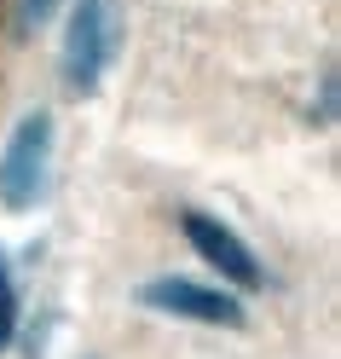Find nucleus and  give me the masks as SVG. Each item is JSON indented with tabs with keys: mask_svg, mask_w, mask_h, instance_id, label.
Listing matches in <instances>:
<instances>
[{
	"mask_svg": "<svg viewBox=\"0 0 341 359\" xmlns=\"http://www.w3.org/2000/svg\"><path fill=\"white\" fill-rule=\"evenodd\" d=\"M47 180H53V116L47 110H29L12 128L6 151H0V209L29 215L47 197Z\"/></svg>",
	"mask_w": 341,
	"mask_h": 359,
	"instance_id": "1",
	"label": "nucleus"
},
{
	"mask_svg": "<svg viewBox=\"0 0 341 359\" xmlns=\"http://www.w3.org/2000/svg\"><path fill=\"white\" fill-rule=\"evenodd\" d=\"M116 47H122L116 0H76L70 29H64V81L76 93H93L104 81V70L116 64Z\"/></svg>",
	"mask_w": 341,
	"mask_h": 359,
	"instance_id": "2",
	"label": "nucleus"
},
{
	"mask_svg": "<svg viewBox=\"0 0 341 359\" xmlns=\"http://www.w3.org/2000/svg\"><path fill=\"white\" fill-rule=\"evenodd\" d=\"M139 302L156 313H174V319H191V325H243V302L220 284H202V278H151L139 290Z\"/></svg>",
	"mask_w": 341,
	"mask_h": 359,
	"instance_id": "3",
	"label": "nucleus"
},
{
	"mask_svg": "<svg viewBox=\"0 0 341 359\" xmlns=\"http://www.w3.org/2000/svg\"><path fill=\"white\" fill-rule=\"evenodd\" d=\"M179 232H186V243L214 266L225 284H237V290H255V284H260V261L249 255V243H243L232 226H225V220L186 209V215H179Z\"/></svg>",
	"mask_w": 341,
	"mask_h": 359,
	"instance_id": "4",
	"label": "nucleus"
},
{
	"mask_svg": "<svg viewBox=\"0 0 341 359\" xmlns=\"http://www.w3.org/2000/svg\"><path fill=\"white\" fill-rule=\"evenodd\" d=\"M12 336H18V290L6 273V255H0V353L12 348Z\"/></svg>",
	"mask_w": 341,
	"mask_h": 359,
	"instance_id": "5",
	"label": "nucleus"
}]
</instances>
